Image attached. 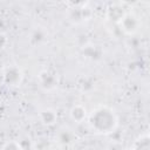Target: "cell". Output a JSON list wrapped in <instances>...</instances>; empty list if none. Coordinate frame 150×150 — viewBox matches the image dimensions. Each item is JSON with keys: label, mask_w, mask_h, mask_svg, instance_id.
I'll return each mask as SVG.
<instances>
[{"label": "cell", "mask_w": 150, "mask_h": 150, "mask_svg": "<svg viewBox=\"0 0 150 150\" xmlns=\"http://www.w3.org/2000/svg\"><path fill=\"white\" fill-rule=\"evenodd\" d=\"M38 80H39L40 87L46 91L55 89L57 87V84H59V80H57L56 74L50 71V70H47V69L46 70H41L39 73Z\"/></svg>", "instance_id": "3957f363"}, {"label": "cell", "mask_w": 150, "mask_h": 150, "mask_svg": "<svg viewBox=\"0 0 150 150\" xmlns=\"http://www.w3.org/2000/svg\"><path fill=\"white\" fill-rule=\"evenodd\" d=\"M5 84V70L0 68V86Z\"/></svg>", "instance_id": "2e32d148"}, {"label": "cell", "mask_w": 150, "mask_h": 150, "mask_svg": "<svg viewBox=\"0 0 150 150\" xmlns=\"http://www.w3.org/2000/svg\"><path fill=\"white\" fill-rule=\"evenodd\" d=\"M47 38V32L46 29H43L42 27H36L32 33H30V42L33 45H40L41 42H43Z\"/></svg>", "instance_id": "30bf717a"}, {"label": "cell", "mask_w": 150, "mask_h": 150, "mask_svg": "<svg viewBox=\"0 0 150 150\" xmlns=\"http://www.w3.org/2000/svg\"><path fill=\"white\" fill-rule=\"evenodd\" d=\"M5 70V84L9 87L20 86L22 82V71L16 66H9Z\"/></svg>", "instance_id": "277c9868"}, {"label": "cell", "mask_w": 150, "mask_h": 150, "mask_svg": "<svg viewBox=\"0 0 150 150\" xmlns=\"http://www.w3.org/2000/svg\"><path fill=\"white\" fill-rule=\"evenodd\" d=\"M76 139L75 134L69 129H63L57 134V142L62 145H69Z\"/></svg>", "instance_id": "9c48e42d"}, {"label": "cell", "mask_w": 150, "mask_h": 150, "mask_svg": "<svg viewBox=\"0 0 150 150\" xmlns=\"http://www.w3.org/2000/svg\"><path fill=\"white\" fill-rule=\"evenodd\" d=\"M123 4H125L127 6H135L136 4H138L141 0H122Z\"/></svg>", "instance_id": "9a60e30c"}, {"label": "cell", "mask_w": 150, "mask_h": 150, "mask_svg": "<svg viewBox=\"0 0 150 150\" xmlns=\"http://www.w3.org/2000/svg\"><path fill=\"white\" fill-rule=\"evenodd\" d=\"M118 25L125 34L132 35L138 30V28L141 26V21L138 19V16H136L134 13H125L123 15V18L121 19V21L118 22Z\"/></svg>", "instance_id": "7a4b0ae2"}, {"label": "cell", "mask_w": 150, "mask_h": 150, "mask_svg": "<svg viewBox=\"0 0 150 150\" xmlns=\"http://www.w3.org/2000/svg\"><path fill=\"white\" fill-rule=\"evenodd\" d=\"M131 148L137 150H150V135L148 132L139 135L135 139Z\"/></svg>", "instance_id": "ba28073f"}, {"label": "cell", "mask_w": 150, "mask_h": 150, "mask_svg": "<svg viewBox=\"0 0 150 150\" xmlns=\"http://www.w3.org/2000/svg\"><path fill=\"white\" fill-rule=\"evenodd\" d=\"M39 116H40V121H41L45 125H47V127L55 124V122H56V120H57V114H56V111H55L54 109H50V108H45V109H42V110L40 111Z\"/></svg>", "instance_id": "8992f818"}, {"label": "cell", "mask_w": 150, "mask_h": 150, "mask_svg": "<svg viewBox=\"0 0 150 150\" xmlns=\"http://www.w3.org/2000/svg\"><path fill=\"white\" fill-rule=\"evenodd\" d=\"M2 149H5V150H19V149H21V146H20L19 141H7L2 145Z\"/></svg>", "instance_id": "7c38bea8"}, {"label": "cell", "mask_w": 150, "mask_h": 150, "mask_svg": "<svg viewBox=\"0 0 150 150\" xmlns=\"http://www.w3.org/2000/svg\"><path fill=\"white\" fill-rule=\"evenodd\" d=\"M82 52L87 57L90 59H98L101 56V49L97 46H86Z\"/></svg>", "instance_id": "8fae6325"}, {"label": "cell", "mask_w": 150, "mask_h": 150, "mask_svg": "<svg viewBox=\"0 0 150 150\" xmlns=\"http://www.w3.org/2000/svg\"><path fill=\"white\" fill-rule=\"evenodd\" d=\"M69 114L73 121H75L76 123H82L87 117V109L82 104H75L71 107Z\"/></svg>", "instance_id": "52a82bcc"}, {"label": "cell", "mask_w": 150, "mask_h": 150, "mask_svg": "<svg viewBox=\"0 0 150 150\" xmlns=\"http://www.w3.org/2000/svg\"><path fill=\"white\" fill-rule=\"evenodd\" d=\"M125 13L127 12H125L123 6H121V5H111L107 9V18H108L109 21L118 23Z\"/></svg>", "instance_id": "5b68a950"}, {"label": "cell", "mask_w": 150, "mask_h": 150, "mask_svg": "<svg viewBox=\"0 0 150 150\" xmlns=\"http://www.w3.org/2000/svg\"><path fill=\"white\" fill-rule=\"evenodd\" d=\"M89 0H66V2L73 7V8H77V7H84L88 4Z\"/></svg>", "instance_id": "4fadbf2b"}, {"label": "cell", "mask_w": 150, "mask_h": 150, "mask_svg": "<svg viewBox=\"0 0 150 150\" xmlns=\"http://www.w3.org/2000/svg\"><path fill=\"white\" fill-rule=\"evenodd\" d=\"M8 45V38L4 32H0V49H4Z\"/></svg>", "instance_id": "5bb4252c"}, {"label": "cell", "mask_w": 150, "mask_h": 150, "mask_svg": "<svg viewBox=\"0 0 150 150\" xmlns=\"http://www.w3.org/2000/svg\"><path fill=\"white\" fill-rule=\"evenodd\" d=\"M89 125L98 134H110L117 127V116L112 109L102 105L96 108L89 115Z\"/></svg>", "instance_id": "6da1fadb"}]
</instances>
